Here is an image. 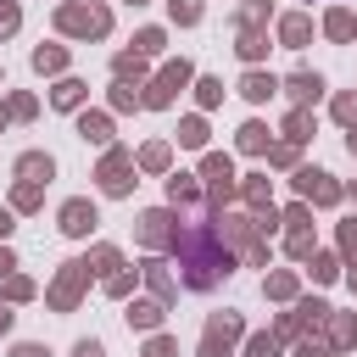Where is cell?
Segmentation results:
<instances>
[{"label": "cell", "instance_id": "cell-7", "mask_svg": "<svg viewBox=\"0 0 357 357\" xmlns=\"http://www.w3.org/2000/svg\"><path fill=\"white\" fill-rule=\"evenodd\" d=\"M100 184H106V190H112V195H123V190H128V162H123V156H117V151H112V156H106V167H100Z\"/></svg>", "mask_w": 357, "mask_h": 357}, {"label": "cell", "instance_id": "cell-27", "mask_svg": "<svg viewBox=\"0 0 357 357\" xmlns=\"http://www.w3.org/2000/svg\"><path fill=\"white\" fill-rule=\"evenodd\" d=\"M340 240H346V251L357 257V223H346V234H340Z\"/></svg>", "mask_w": 357, "mask_h": 357}, {"label": "cell", "instance_id": "cell-1", "mask_svg": "<svg viewBox=\"0 0 357 357\" xmlns=\"http://www.w3.org/2000/svg\"><path fill=\"white\" fill-rule=\"evenodd\" d=\"M61 28L100 39V33H106V11H100V6H67V11H61Z\"/></svg>", "mask_w": 357, "mask_h": 357}, {"label": "cell", "instance_id": "cell-17", "mask_svg": "<svg viewBox=\"0 0 357 357\" xmlns=\"http://www.w3.org/2000/svg\"><path fill=\"white\" fill-rule=\"evenodd\" d=\"M78 95H84V84H73V78H67V84L56 89V106H78Z\"/></svg>", "mask_w": 357, "mask_h": 357}, {"label": "cell", "instance_id": "cell-5", "mask_svg": "<svg viewBox=\"0 0 357 357\" xmlns=\"http://www.w3.org/2000/svg\"><path fill=\"white\" fill-rule=\"evenodd\" d=\"M84 273H89V262H67V273H61V284L50 290V296H56V307H73V296H78V284H84Z\"/></svg>", "mask_w": 357, "mask_h": 357}, {"label": "cell", "instance_id": "cell-26", "mask_svg": "<svg viewBox=\"0 0 357 357\" xmlns=\"http://www.w3.org/2000/svg\"><path fill=\"white\" fill-rule=\"evenodd\" d=\"M151 357H173V340H151Z\"/></svg>", "mask_w": 357, "mask_h": 357}, {"label": "cell", "instance_id": "cell-8", "mask_svg": "<svg viewBox=\"0 0 357 357\" xmlns=\"http://www.w3.org/2000/svg\"><path fill=\"white\" fill-rule=\"evenodd\" d=\"M273 89H279V84H273L268 73H245V84H240V95H245V100H268Z\"/></svg>", "mask_w": 357, "mask_h": 357}, {"label": "cell", "instance_id": "cell-23", "mask_svg": "<svg viewBox=\"0 0 357 357\" xmlns=\"http://www.w3.org/2000/svg\"><path fill=\"white\" fill-rule=\"evenodd\" d=\"M312 273L318 279H335V257H312Z\"/></svg>", "mask_w": 357, "mask_h": 357}, {"label": "cell", "instance_id": "cell-31", "mask_svg": "<svg viewBox=\"0 0 357 357\" xmlns=\"http://www.w3.org/2000/svg\"><path fill=\"white\" fill-rule=\"evenodd\" d=\"M6 268H11V257H6V251H0V273H6Z\"/></svg>", "mask_w": 357, "mask_h": 357}, {"label": "cell", "instance_id": "cell-4", "mask_svg": "<svg viewBox=\"0 0 357 357\" xmlns=\"http://www.w3.org/2000/svg\"><path fill=\"white\" fill-rule=\"evenodd\" d=\"M61 229H67V234H89V229H95V206H89V201H67V206H61Z\"/></svg>", "mask_w": 357, "mask_h": 357}, {"label": "cell", "instance_id": "cell-12", "mask_svg": "<svg viewBox=\"0 0 357 357\" xmlns=\"http://www.w3.org/2000/svg\"><path fill=\"white\" fill-rule=\"evenodd\" d=\"M17 167H22V178H28V184H39V178H50V156H22Z\"/></svg>", "mask_w": 357, "mask_h": 357}, {"label": "cell", "instance_id": "cell-30", "mask_svg": "<svg viewBox=\"0 0 357 357\" xmlns=\"http://www.w3.org/2000/svg\"><path fill=\"white\" fill-rule=\"evenodd\" d=\"M6 229H11V218H6V212H0V234H6Z\"/></svg>", "mask_w": 357, "mask_h": 357}, {"label": "cell", "instance_id": "cell-9", "mask_svg": "<svg viewBox=\"0 0 357 357\" xmlns=\"http://www.w3.org/2000/svg\"><path fill=\"white\" fill-rule=\"evenodd\" d=\"M290 95H296V100H318V95H324V78H318V73H296V78H290Z\"/></svg>", "mask_w": 357, "mask_h": 357}, {"label": "cell", "instance_id": "cell-24", "mask_svg": "<svg viewBox=\"0 0 357 357\" xmlns=\"http://www.w3.org/2000/svg\"><path fill=\"white\" fill-rule=\"evenodd\" d=\"M11 28H17V6H0V39H6Z\"/></svg>", "mask_w": 357, "mask_h": 357}, {"label": "cell", "instance_id": "cell-2", "mask_svg": "<svg viewBox=\"0 0 357 357\" xmlns=\"http://www.w3.org/2000/svg\"><path fill=\"white\" fill-rule=\"evenodd\" d=\"M240 335V318L234 312H223V318H212V329H206V346H201V357H223V346Z\"/></svg>", "mask_w": 357, "mask_h": 357}, {"label": "cell", "instance_id": "cell-11", "mask_svg": "<svg viewBox=\"0 0 357 357\" xmlns=\"http://www.w3.org/2000/svg\"><path fill=\"white\" fill-rule=\"evenodd\" d=\"M240 151H268V128L262 123H245L240 128Z\"/></svg>", "mask_w": 357, "mask_h": 357}, {"label": "cell", "instance_id": "cell-10", "mask_svg": "<svg viewBox=\"0 0 357 357\" xmlns=\"http://www.w3.org/2000/svg\"><path fill=\"white\" fill-rule=\"evenodd\" d=\"M61 61H67V50H61V45H45V50H33V67H39V73H56Z\"/></svg>", "mask_w": 357, "mask_h": 357}, {"label": "cell", "instance_id": "cell-6", "mask_svg": "<svg viewBox=\"0 0 357 357\" xmlns=\"http://www.w3.org/2000/svg\"><path fill=\"white\" fill-rule=\"evenodd\" d=\"M184 78H190V67H184V61H178V67H167V73H162V84H156L145 100H151V106H167V100H173V89H178Z\"/></svg>", "mask_w": 357, "mask_h": 357}, {"label": "cell", "instance_id": "cell-14", "mask_svg": "<svg viewBox=\"0 0 357 357\" xmlns=\"http://www.w3.org/2000/svg\"><path fill=\"white\" fill-rule=\"evenodd\" d=\"M307 39V17H284V45H301Z\"/></svg>", "mask_w": 357, "mask_h": 357}, {"label": "cell", "instance_id": "cell-18", "mask_svg": "<svg viewBox=\"0 0 357 357\" xmlns=\"http://www.w3.org/2000/svg\"><path fill=\"white\" fill-rule=\"evenodd\" d=\"M78 134H84V139H106V117H84Z\"/></svg>", "mask_w": 357, "mask_h": 357}, {"label": "cell", "instance_id": "cell-29", "mask_svg": "<svg viewBox=\"0 0 357 357\" xmlns=\"http://www.w3.org/2000/svg\"><path fill=\"white\" fill-rule=\"evenodd\" d=\"M17 357H50L45 346H17Z\"/></svg>", "mask_w": 357, "mask_h": 357}, {"label": "cell", "instance_id": "cell-25", "mask_svg": "<svg viewBox=\"0 0 357 357\" xmlns=\"http://www.w3.org/2000/svg\"><path fill=\"white\" fill-rule=\"evenodd\" d=\"M251 357H273V340H268V335H257V340H251Z\"/></svg>", "mask_w": 357, "mask_h": 357}, {"label": "cell", "instance_id": "cell-21", "mask_svg": "<svg viewBox=\"0 0 357 357\" xmlns=\"http://www.w3.org/2000/svg\"><path fill=\"white\" fill-rule=\"evenodd\" d=\"M178 139H184V145H201V139H206V128H201V123H184V128H178Z\"/></svg>", "mask_w": 357, "mask_h": 357}, {"label": "cell", "instance_id": "cell-22", "mask_svg": "<svg viewBox=\"0 0 357 357\" xmlns=\"http://www.w3.org/2000/svg\"><path fill=\"white\" fill-rule=\"evenodd\" d=\"M139 162H145V167H162V162H167V145H145V156H139Z\"/></svg>", "mask_w": 357, "mask_h": 357}, {"label": "cell", "instance_id": "cell-15", "mask_svg": "<svg viewBox=\"0 0 357 357\" xmlns=\"http://www.w3.org/2000/svg\"><path fill=\"white\" fill-rule=\"evenodd\" d=\"M167 195H173V201H190V195H195V184H190V173H178V178H167Z\"/></svg>", "mask_w": 357, "mask_h": 357}, {"label": "cell", "instance_id": "cell-20", "mask_svg": "<svg viewBox=\"0 0 357 357\" xmlns=\"http://www.w3.org/2000/svg\"><path fill=\"white\" fill-rule=\"evenodd\" d=\"M329 33H335V39H346V33H351V17H346V11H335V17H329Z\"/></svg>", "mask_w": 357, "mask_h": 357}, {"label": "cell", "instance_id": "cell-19", "mask_svg": "<svg viewBox=\"0 0 357 357\" xmlns=\"http://www.w3.org/2000/svg\"><path fill=\"white\" fill-rule=\"evenodd\" d=\"M156 50H162V33L145 28V33H139V56H156Z\"/></svg>", "mask_w": 357, "mask_h": 357}, {"label": "cell", "instance_id": "cell-28", "mask_svg": "<svg viewBox=\"0 0 357 357\" xmlns=\"http://www.w3.org/2000/svg\"><path fill=\"white\" fill-rule=\"evenodd\" d=\"M73 357H100V346H95V340H78V351H73Z\"/></svg>", "mask_w": 357, "mask_h": 357}, {"label": "cell", "instance_id": "cell-3", "mask_svg": "<svg viewBox=\"0 0 357 357\" xmlns=\"http://www.w3.org/2000/svg\"><path fill=\"white\" fill-rule=\"evenodd\" d=\"M296 190L312 195V201H335V184H329V173H318V167H301V173H296Z\"/></svg>", "mask_w": 357, "mask_h": 357}, {"label": "cell", "instance_id": "cell-13", "mask_svg": "<svg viewBox=\"0 0 357 357\" xmlns=\"http://www.w3.org/2000/svg\"><path fill=\"white\" fill-rule=\"evenodd\" d=\"M156 318H162V307H156V301H139V307L128 312V324H139V329H151Z\"/></svg>", "mask_w": 357, "mask_h": 357}, {"label": "cell", "instance_id": "cell-16", "mask_svg": "<svg viewBox=\"0 0 357 357\" xmlns=\"http://www.w3.org/2000/svg\"><path fill=\"white\" fill-rule=\"evenodd\" d=\"M167 6H173L178 22H195V17H201V0H167Z\"/></svg>", "mask_w": 357, "mask_h": 357}, {"label": "cell", "instance_id": "cell-32", "mask_svg": "<svg viewBox=\"0 0 357 357\" xmlns=\"http://www.w3.org/2000/svg\"><path fill=\"white\" fill-rule=\"evenodd\" d=\"M0 329H6V312H0Z\"/></svg>", "mask_w": 357, "mask_h": 357}]
</instances>
